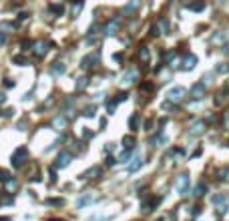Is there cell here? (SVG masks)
I'll use <instances>...</instances> for the list:
<instances>
[{
  "label": "cell",
  "mask_w": 229,
  "mask_h": 221,
  "mask_svg": "<svg viewBox=\"0 0 229 221\" xmlns=\"http://www.w3.org/2000/svg\"><path fill=\"white\" fill-rule=\"evenodd\" d=\"M12 167H22L24 165V161H28V147H18V149L12 153Z\"/></svg>",
  "instance_id": "6da1fadb"
},
{
  "label": "cell",
  "mask_w": 229,
  "mask_h": 221,
  "mask_svg": "<svg viewBox=\"0 0 229 221\" xmlns=\"http://www.w3.org/2000/svg\"><path fill=\"white\" fill-rule=\"evenodd\" d=\"M137 81H139V71H137V68H131V71H127L123 74L121 85H123V87H129V85H135Z\"/></svg>",
  "instance_id": "7a4b0ae2"
},
{
  "label": "cell",
  "mask_w": 229,
  "mask_h": 221,
  "mask_svg": "<svg viewBox=\"0 0 229 221\" xmlns=\"http://www.w3.org/2000/svg\"><path fill=\"white\" fill-rule=\"evenodd\" d=\"M119 28H121V20H119V18H113V20H109V22L105 24L103 32H105L107 36H113V34L119 32Z\"/></svg>",
  "instance_id": "3957f363"
},
{
  "label": "cell",
  "mask_w": 229,
  "mask_h": 221,
  "mask_svg": "<svg viewBox=\"0 0 229 221\" xmlns=\"http://www.w3.org/2000/svg\"><path fill=\"white\" fill-rule=\"evenodd\" d=\"M189 175H179V179H177V191H179V195H187L189 193Z\"/></svg>",
  "instance_id": "277c9868"
},
{
  "label": "cell",
  "mask_w": 229,
  "mask_h": 221,
  "mask_svg": "<svg viewBox=\"0 0 229 221\" xmlns=\"http://www.w3.org/2000/svg\"><path fill=\"white\" fill-rule=\"evenodd\" d=\"M71 161H72V155H71V153H60V155L56 157L54 169H64V167H68V165H71Z\"/></svg>",
  "instance_id": "5b68a950"
},
{
  "label": "cell",
  "mask_w": 229,
  "mask_h": 221,
  "mask_svg": "<svg viewBox=\"0 0 229 221\" xmlns=\"http://www.w3.org/2000/svg\"><path fill=\"white\" fill-rule=\"evenodd\" d=\"M185 89L183 87H175V89H171V91L167 92V96H169V101H173V103H179L183 99V96H185Z\"/></svg>",
  "instance_id": "8992f818"
},
{
  "label": "cell",
  "mask_w": 229,
  "mask_h": 221,
  "mask_svg": "<svg viewBox=\"0 0 229 221\" xmlns=\"http://www.w3.org/2000/svg\"><path fill=\"white\" fill-rule=\"evenodd\" d=\"M191 96H193V99H203V96H205V82H197V85H193V89H191Z\"/></svg>",
  "instance_id": "52a82bcc"
},
{
  "label": "cell",
  "mask_w": 229,
  "mask_h": 221,
  "mask_svg": "<svg viewBox=\"0 0 229 221\" xmlns=\"http://www.w3.org/2000/svg\"><path fill=\"white\" fill-rule=\"evenodd\" d=\"M161 203V197H153V199H147V201L143 203V211L145 213H149V211H153L155 207Z\"/></svg>",
  "instance_id": "ba28073f"
},
{
  "label": "cell",
  "mask_w": 229,
  "mask_h": 221,
  "mask_svg": "<svg viewBox=\"0 0 229 221\" xmlns=\"http://www.w3.org/2000/svg\"><path fill=\"white\" fill-rule=\"evenodd\" d=\"M46 50H48V42H44V40H40V42L34 44V54H36V56H44Z\"/></svg>",
  "instance_id": "9c48e42d"
},
{
  "label": "cell",
  "mask_w": 229,
  "mask_h": 221,
  "mask_svg": "<svg viewBox=\"0 0 229 221\" xmlns=\"http://www.w3.org/2000/svg\"><path fill=\"white\" fill-rule=\"evenodd\" d=\"M96 60H99V56H96V54H95V56H93V54H89V56H85V58L81 60V67H82V68H93Z\"/></svg>",
  "instance_id": "30bf717a"
},
{
  "label": "cell",
  "mask_w": 229,
  "mask_h": 221,
  "mask_svg": "<svg viewBox=\"0 0 229 221\" xmlns=\"http://www.w3.org/2000/svg\"><path fill=\"white\" fill-rule=\"evenodd\" d=\"M197 64V56H193V54H189V56H185V60H183V68L185 71H189V68H193Z\"/></svg>",
  "instance_id": "8fae6325"
},
{
  "label": "cell",
  "mask_w": 229,
  "mask_h": 221,
  "mask_svg": "<svg viewBox=\"0 0 229 221\" xmlns=\"http://www.w3.org/2000/svg\"><path fill=\"white\" fill-rule=\"evenodd\" d=\"M143 165V157L141 155H135V159H133V163H129V171L133 173V171H137L139 167Z\"/></svg>",
  "instance_id": "7c38bea8"
},
{
  "label": "cell",
  "mask_w": 229,
  "mask_h": 221,
  "mask_svg": "<svg viewBox=\"0 0 229 221\" xmlns=\"http://www.w3.org/2000/svg\"><path fill=\"white\" fill-rule=\"evenodd\" d=\"M205 131V123L203 121H199V123H195V125L191 127V135H201Z\"/></svg>",
  "instance_id": "4fadbf2b"
},
{
  "label": "cell",
  "mask_w": 229,
  "mask_h": 221,
  "mask_svg": "<svg viewBox=\"0 0 229 221\" xmlns=\"http://www.w3.org/2000/svg\"><path fill=\"white\" fill-rule=\"evenodd\" d=\"M48 10H50L54 16H60L62 12H64V6L62 4H48Z\"/></svg>",
  "instance_id": "5bb4252c"
},
{
  "label": "cell",
  "mask_w": 229,
  "mask_h": 221,
  "mask_svg": "<svg viewBox=\"0 0 229 221\" xmlns=\"http://www.w3.org/2000/svg\"><path fill=\"white\" fill-rule=\"evenodd\" d=\"M205 193H207V185L205 183H199V185L195 187V191H193V195H195V197H203Z\"/></svg>",
  "instance_id": "9a60e30c"
},
{
  "label": "cell",
  "mask_w": 229,
  "mask_h": 221,
  "mask_svg": "<svg viewBox=\"0 0 229 221\" xmlns=\"http://www.w3.org/2000/svg\"><path fill=\"white\" fill-rule=\"evenodd\" d=\"M123 147H125V149H127V151H131V149H133V147H135V139H133V137H131V135H127V137H123Z\"/></svg>",
  "instance_id": "2e32d148"
},
{
  "label": "cell",
  "mask_w": 229,
  "mask_h": 221,
  "mask_svg": "<svg viewBox=\"0 0 229 221\" xmlns=\"http://www.w3.org/2000/svg\"><path fill=\"white\" fill-rule=\"evenodd\" d=\"M95 201V197L93 195H86V197H81L78 201H76V207H85V205H89V203H93Z\"/></svg>",
  "instance_id": "e0dca14e"
},
{
  "label": "cell",
  "mask_w": 229,
  "mask_h": 221,
  "mask_svg": "<svg viewBox=\"0 0 229 221\" xmlns=\"http://www.w3.org/2000/svg\"><path fill=\"white\" fill-rule=\"evenodd\" d=\"M64 71H67V67H64V64H62V63H56V64H54V67H53V74H54V77H58V74H62V72H64Z\"/></svg>",
  "instance_id": "ac0fdd59"
},
{
  "label": "cell",
  "mask_w": 229,
  "mask_h": 221,
  "mask_svg": "<svg viewBox=\"0 0 229 221\" xmlns=\"http://www.w3.org/2000/svg\"><path fill=\"white\" fill-rule=\"evenodd\" d=\"M129 127H131V131H139V115H133L129 119Z\"/></svg>",
  "instance_id": "d6986e66"
},
{
  "label": "cell",
  "mask_w": 229,
  "mask_h": 221,
  "mask_svg": "<svg viewBox=\"0 0 229 221\" xmlns=\"http://www.w3.org/2000/svg\"><path fill=\"white\" fill-rule=\"evenodd\" d=\"M86 87H89V78L86 77H82V78L76 81V91H82V89H86Z\"/></svg>",
  "instance_id": "ffe728a7"
},
{
  "label": "cell",
  "mask_w": 229,
  "mask_h": 221,
  "mask_svg": "<svg viewBox=\"0 0 229 221\" xmlns=\"http://www.w3.org/2000/svg\"><path fill=\"white\" fill-rule=\"evenodd\" d=\"M141 6V2H131V4L125 6V14H131V12H135V10Z\"/></svg>",
  "instance_id": "44dd1931"
},
{
  "label": "cell",
  "mask_w": 229,
  "mask_h": 221,
  "mask_svg": "<svg viewBox=\"0 0 229 221\" xmlns=\"http://www.w3.org/2000/svg\"><path fill=\"white\" fill-rule=\"evenodd\" d=\"M12 63H16V64H20V67H24L28 60H26V56H22V54H16V56H12Z\"/></svg>",
  "instance_id": "7402d4cb"
},
{
  "label": "cell",
  "mask_w": 229,
  "mask_h": 221,
  "mask_svg": "<svg viewBox=\"0 0 229 221\" xmlns=\"http://www.w3.org/2000/svg\"><path fill=\"white\" fill-rule=\"evenodd\" d=\"M46 205H53V207H62V205H64V199H46Z\"/></svg>",
  "instance_id": "603a6c76"
},
{
  "label": "cell",
  "mask_w": 229,
  "mask_h": 221,
  "mask_svg": "<svg viewBox=\"0 0 229 221\" xmlns=\"http://www.w3.org/2000/svg\"><path fill=\"white\" fill-rule=\"evenodd\" d=\"M54 127H56V129H64V127H67V119H60V117L54 119Z\"/></svg>",
  "instance_id": "cb8c5ba5"
},
{
  "label": "cell",
  "mask_w": 229,
  "mask_h": 221,
  "mask_svg": "<svg viewBox=\"0 0 229 221\" xmlns=\"http://www.w3.org/2000/svg\"><path fill=\"white\" fill-rule=\"evenodd\" d=\"M139 58H141V60H145V63H147V60H149V50H147V48H141V50H139Z\"/></svg>",
  "instance_id": "d4e9b609"
},
{
  "label": "cell",
  "mask_w": 229,
  "mask_h": 221,
  "mask_svg": "<svg viewBox=\"0 0 229 221\" xmlns=\"http://www.w3.org/2000/svg\"><path fill=\"white\" fill-rule=\"evenodd\" d=\"M93 175H100V169H99V167H95V169H91V171H86V173L82 175V179H86V177H93Z\"/></svg>",
  "instance_id": "484cf974"
},
{
  "label": "cell",
  "mask_w": 229,
  "mask_h": 221,
  "mask_svg": "<svg viewBox=\"0 0 229 221\" xmlns=\"http://www.w3.org/2000/svg\"><path fill=\"white\" fill-rule=\"evenodd\" d=\"M0 181H4V183H8V181H10V173H8V171L0 169Z\"/></svg>",
  "instance_id": "4316f807"
},
{
  "label": "cell",
  "mask_w": 229,
  "mask_h": 221,
  "mask_svg": "<svg viewBox=\"0 0 229 221\" xmlns=\"http://www.w3.org/2000/svg\"><path fill=\"white\" fill-rule=\"evenodd\" d=\"M227 201V197H225V195H215L213 197V203L215 205H221V203H225Z\"/></svg>",
  "instance_id": "83f0119b"
},
{
  "label": "cell",
  "mask_w": 229,
  "mask_h": 221,
  "mask_svg": "<svg viewBox=\"0 0 229 221\" xmlns=\"http://www.w3.org/2000/svg\"><path fill=\"white\" fill-rule=\"evenodd\" d=\"M95 113H96V107H86L82 115H85V117H93V115H95Z\"/></svg>",
  "instance_id": "f1b7e54d"
},
{
  "label": "cell",
  "mask_w": 229,
  "mask_h": 221,
  "mask_svg": "<svg viewBox=\"0 0 229 221\" xmlns=\"http://www.w3.org/2000/svg\"><path fill=\"white\" fill-rule=\"evenodd\" d=\"M189 8L191 10H203V8H205V4H203V2H195V4H189Z\"/></svg>",
  "instance_id": "f546056e"
},
{
  "label": "cell",
  "mask_w": 229,
  "mask_h": 221,
  "mask_svg": "<svg viewBox=\"0 0 229 221\" xmlns=\"http://www.w3.org/2000/svg\"><path fill=\"white\" fill-rule=\"evenodd\" d=\"M131 155H133V153H131V151H125V153L121 155V163H127V161H129V159H131Z\"/></svg>",
  "instance_id": "4dcf8cb0"
},
{
  "label": "cell",
  "mask_w": 229,
  "mask_h": 221,
  "mask_svg": "<svg viewBox=\"0 0 229 221\" xmlns=\"http://www.w3.org/2000/svg\"><path fill=\"white\" fill-rule=\"evenodd\" d=\"M114 109H117V99H114V101H111V103H107V111H109V113H113Z\"/></svg>",
  "instance_id": "1f68e13d"
},
{
  "label": "cell",
  "mask_w": 229,
  "mask_h": 221,
  "mask_svg": "<svg viewBox=\"0 0 229 221\" xmlns=\"http://www.w3.org/2000/svg\"><path fill=\"white\" fill-rule=\"evenodd\" d=\"M114 163H117V159H114V157H107V159H105V165H107V167H113Z\"/></svg>",
  "instance_id": "d6a6232c"
},
{
  "label": "cell",
  "mask_w": 229,
  "mask_h": 221,
  "mask_svg": "<svg viewBox=\"0 0 229 221\" xmlns=\"http://www.w3.org/2000/svg\"><path fill=\"white\" fill-rule=\"evenodd\" d=\"M127 92H119V95H117V103H121V101H127Z\"/></svg>",
  "instance_id": "836d02e7"
},
{
  "label": "cell",
  "mask_w": 229,
  "mask_h": 221,
  "mask_svg": "<svg viewBox=\"0 0 229 221\" xmlns=\"http://www.w3.org/2000/svg\"><path fill=\"white\" fill-rule=\"evenodd\" d=\"M225 103V95H217V99H215V105H223Z\"/></svg>",
  "instance_id": "e575fe53"
},
{
  "label": "cell",
  "mask_w": 229,
  "mask_h": 221,
  "mask_svg": "<svg viewBox=\"0 0 229 221\" xmlns=\"http://www.w3.org/2000/svg\"><path fill=\"white\" fill-rule=\"evenodd\" d=\"M227 71H229V67H227V64H223V63L217 67V72H227Z\"/></svg>",
  "instance_id": "d590c367"
},
{
  "label": "cell",
  "mask_w": 229,
  "mask_h": 221,
  "mask_svg": "<svg viewBox=\"0 0 229 221\" xmlns=\"http://www.w3.org/2000/svg\"><path fill=\"white\" fill-rule=\"evenodd\" d=\"M30 46H32V42H30V40H22V50H28Z\"/></svg>",
  "instance_id": "8d00e7d4"
},
{
  "label": "cell",
  "mask_w": 229,
  "mask_h": 221,
  "mask_svg": "<svg viewBox=\"0 0 229 221\" xmlns=\"http://www.w3.org/2000/svg\"><path fill=\"white\" fill-rule=\"evenodd\" d=\"M6 187H8V189H16V187H18V183H16V181H8V183H6Z\"/></svg>",
  "instance_id": "74e56055"
},
{
  "label": "cell",
  "mask_w": 229,
  "mask_h": 221,
  "mask_svg": "<svg viewBox=\"0 0 229 221\" xmlns=\"http://www.w3.org/2000/svg\"><path fill=\"white\" fill-rule=\"evenodd\" d=\"M4 87H6V89L14 87V81H10V78H6V81H4Z\"/></svg>",
  "instance_id": "f35d334b"
},
{
  "label": "cell",
  "mask_w": 229,
  "mask_h": 221,
  "mask_svg": "<svg viewBox=\"0 0 229 221\" xmlns=\"http://www.w3.org/2000/svg\"><path fill=\"white\" fill-rule=\"evenodd\" d=\"M151 89H153L151 82H145V85H143V91H151Z\"/></svg>",
  "instance_id": "ab89813d"
},
{
  "label": "cell",
  "mask_w": 229,
  "mask_h": 221,
  "mask_svg": "<svg viewBox=\"0 0 229 221\" xmlns=\"http://www.w3.org/2000/svg\"><path fill=\"white\" fill-rule=\"evenodd\" d=\"M151 127H153V121H151V119H149V121H147V123H145V129H147V131H151Z\"/></svg>",
  "instance_id": "60d3db41"
},
{
  "label": "cell",
  "mask_w": 229,
  "mask_h": 221,
  "mask_svg": "<svg viewBox=\"0 0 229 221\" xmlns=\"http://www.w3.org/2000/svg\"><path fill=\"white\" fill-rule=\"evenodd\" d=\"M81 8H82V4H75V6H72V10H75V14H76V12H78Z\"/></svg>",
  "instance_id": "b9f144b4"
},
{
  "label": "cell",
  "mask_w": 229,
  "mask_h": 221,
  "mask_svg": "<svg viewBox=\"0 0 229 221\" xmlns=\"http://www.w3.org/2000/svg\"><path fill=\"white\" fill-rule=\"evenodd\" d=\"M6 42V36H4V34H2V32H0V46H2V44H4Z\"/></svg>",
  "instance_id": "7bdbcfd3"
},
{
  "label": "cell",
  "mask_w": 229,
  "mask_h": 221,
  "mask_svg": "<svg viewBox=\"0 0 229 221\" xmlns=\"http://www.w3.org/2000/svg\"><path fill=\"white\" fill-rule=\"evenodd\" d=\"M82 135H85V139H89V137H91L93 133H91V131H89V129H86V131H82Z\"/></svg>",
  "instance_id": "ee69618b"
},
{
  "label": "cell",
  "mask_w": 229,
  "mask_h": 221,
  "mask_svg": "<svg viewBox=\"0 0 229 221\" xmlns=\"http://www.w3.org/2000/svg\"><path fill=\"white\" fill-rule=\"evenodd\" d=\"M223 175H225V177H223L225 181H229V169H225V171H223Z\"/></svg>",
  "instance_id": "f6af8a7d"
},
{
  "label": "cell",
  "mask_w": 229,
  "mask_h": 221,
  "mask_svg": "<svg viewBox=\"0 0 229 221\" xmlns=\"http://www.w3.org/2000/svg\"><path fill=\"white\" fill-rule=\"evenodd\" d=\"M223 53H225V54H229V44H225V46H223Z\"/></svg>",
  "instance_id": "bcb514c9"
},
{
  "label": "cell",
  "mask_w": 229,
  "mask_h": 221,
  "mask_svg": "<svg viewBox=\"0 0 229 221\" xmlns=\"http://www.w3.org/2000/svg\"><path fill=\"white\" fill-rule=\"evenodd\" d=\"M4 101H6V96L2 95V92H0V105H2V103H4Z\"/></svg>",
  "instance_id": "7dc6e473"
},
{
  "label": "cell",
  "mask_w": 229,
  "mask_h": 221,
  "mask_svg": "<svg viewBox=\"0 0 229 221\" xmlns=\"http://www.w3.org/2000/svg\"><path fill=\"white\" fill-rule=\"evenodd\" d=\"M0 221H12L10 217H0Z\"/></svg>",
  "instance_id": "c3c4849f"
},
{
  "label": "cell",
  "mask_w": 229,
  "mask_h": 221,
  "mask_svg": "<svg viewBox=\"0 0 229 221\" xmlns=\"http://www.w3.org/2000/svg\"><path fill=\"white\" fill-rule=\"evenodd\" d=\"M48 221H62V219H56V217H50V219H48Z\"/></svg>",
  "instance_id": "681fc988"
}]
</instances>
